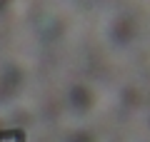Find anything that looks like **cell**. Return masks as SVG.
Returning a JSON list of instances; mask_svg holds the SVG:
<instances>
[{"instance_id":"1","label":"cell","mask_w":150,"mask_h":142,"mask_svg":"<svg viewBox=\"0 0 150 142\" xmlns=\"http://www.w3.org/2000/svg\"><path fill=\"white\" fill-rule=\"evenodd\" d=\"M0 137H3V140H5V137H13L15 142H25L28 140L23 130H3V132H0Z\"/></svg>"}]
</instances>
